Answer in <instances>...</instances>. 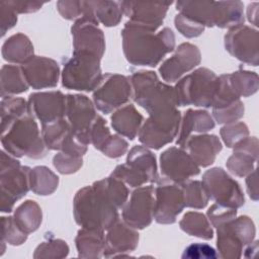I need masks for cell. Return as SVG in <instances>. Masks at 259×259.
Segmentation results:
<instances>
[{
  "label": "cell",
  "mask_w": 259,
  "mask_h": 259,
  "mask_svg": "<svg viewBox=\"0 0 259 259\" xmlns=\"http://www.w3.org/2000/svg\"><path fill=\"white\" fill-rule=\"evenodd\" d=\"M156 183L154 220L162 225L173 224L185 207L181 184L166 177H159Z\"/></svg>",
  "instance_id": "13"
},
{
  "label": "cell",
  "mask_w": 259,
  "mask_h": 259,
  "mask_svg": "<svg viewBox=\"0 0 259 259\" xmlns=\"http://www.w3.org/2000/svg\"><path fill=\"white\" fill-rule=\"evenodd\" d=\"M225 48L230 55L251 66L259 64V33L248 25H238L225 34Z\"/></svg>",
  "instance_id": "15"
},
{
  "label": "cell",
  "mask_w": 259,
  "mask_h": 259,
  "mask_svg": "<svg viewBox=\"0 0 259 259\" xmlns=\"http://www.w3.org/2000/svg\"><path fill=\"white\" fill-rule=\"evenodd\" d=\"M89 4L96 20L104 26H115L120 22L123 15L120 2L97 0L89 1Z\"/></svg>",
  "instance_id": "36"
},
{
  "label": "cell",
  "mask_w": 259,
  "mask_h": 259,
  "mask_svg": "<svg viewBox=\"0 0 259 259\" xmlns=\"http://www.w3.org/2000/svg\"><path fill=\"white\" fill-rule=\"evenodd\" d=\"M98 183L118 209L125 204L130 191L121 180L109 176L98 180Z\"/></svg>",
  "instance_id": "41"
},
{
  "label": "cell",
  "mask_w": 259,
  "mask_h": 259,
  "mask_svg": "<svg viewBox=\"0 0 259 259\" xmlns=\"http://www.w3.org/2000/svg\"><path fill=\"white\" fill-rule=\"evenodd\" d=\"M218 87V76L207 68H198L176 83L174 93L177 106L211 107Z\"/></svg>",
  "instance_id": "6"
},
{
  "label": "cell",
  "mask_w": 259,
  "mask_h": 259,
  "mask_svg": "<svg viewBox=\"0 0 259 259\" xmlns=\"http://www.w3.org/2000/svg\"><path fill=\"white\" fill-rule=\"evenodd\" d=\"M69 254V246L61 239H49L34 250L33 258H64Z\"/></svg>",
  "instance_id": "42"
},
{
  "label": "cell",
  "mask_w": 259,
  "mask_h": 259,
  "mask_svg": "<svg viewBox=\"0 0 259 259\" xmlns=\"http://www.w3.org/2000/svg\"><path fill=\"white\" fill-rule=\"evenodd\" d=\"M30 190L37 195H50L59 185V177L46 166H36L29 173Z\"/></svg>",
  "instance_id": "34"
},
{
  "label": "cell",
  "mask_w": 259,
  "mask_h": 259,
  "mask_svg": "<svg viewBox=\"0 0 259 259\" xmlns=\"http://www.w3.org/2000/svg\"><path fill=\"white\" fill-rule=\"evenodd\" d=\"M14 9L7 1L0 2V18H1V35H5L7 30L12 28L17 22V16Z\"/></svg>",
  "instance_id": "52"
},
{
  "label": "cell",
  "mask_w": 259,
  "mask_h": 259,
  "mask_svg": "<svg viewBox=\"0 0 259 259\" xmlns=\"http://www.w3.org/2000/svg\"><path fill=\"white\" fill-rule=\"evenodd\" d=\"M160 168L164 177L176 183L184 182L200 172L199 166L180 147H170L160 155Z\"/></svg>",
  "instance_id": "18"
},
{
  "label": "cell",
  "mask_w": 259,
  "mask_h": 259,
  "mask_svg": "<svg viewBox=\"0 0 259 259\" xmlns=\"http://www.w3.org/2000/svg\"><path fill=\"white\" fill-rule=\"evenodd\" d=\"M29 110L41 124L49 123L66 116L67 95L61 91L31 93L27 100Z\"/></svg>",
  "instance_id": "20"
},
{
  "label": "cell",
  "mask_w": 259,
  "mask_h": 259,
  "mask_svg": "<svg viewBox=\"0 0 259 259\" xmlns=\"http://www.w3.org/2000/svg\"><path fill=\"white\" fill-rule=\"evenodd\" d=\"M28 234L22 231L14 221L13 217H2L1 218V243L2 252L5 250V243L12 246H19L23 244L27 239Z\"/></svg>",
  "instance_id": "39"
},
{
  "label": "cell",
  "mask_w": 259,
  "mask_h": 259,
  "mask_svg": "<svg viewBox=\"0 0 259 259\" xmlns=\"http://www.w3.org/2000/svg\"><path fill=\"white\" fill-rule=\"evenodd\" d=\"M131 187H140L158 180V167L155 155L145 146L133 147L125 163L117 165L111 175Z\"/></svg>",
  "instance_id": "9"
},
{
  "label": "cell",
  "mask_w": 259,
  "mask_h": 259,
  "mask_svg": "<svg viewBox=\"0 0 259 259\" xmlns=\"http://www.w3.org/2000/svg\"><path fill=\"white\" fill-rule=\"evenodd\" d=\"M128 143L118 135H111L100 148V152L109 158H119L126 153Z\"/></svg>",
  "instance_id": "48"
},
{
  "label": "cell",
  "mask_w": 259,
  "mask_h": 259,
  "mask_svg": "<svg viewBox=\"0 0 259 259\" xmlns=\"http://www.w3.org/2000/svg\"><path fill=\"white\" fill-rule=\"evenodd\" d=\"M144 117L133 104H126L116 109L111 115L113 130L130 140H134L143 124Z\"/></svg>",
  "instance_id": "27"
},
{
  "label": "cell",
  "mask_w": 259,
  "mask_h": 259,
  "mask_svg": "<svg viewBox=\"0 0 259 259\" xmlns=\"http://www.w3.org/2000/svg\"><path fill=\"white\" fill-rule=\"evenodd\" d=\"M133 99L149 115L170 112L176 109L174 88L162 83L154 71H138L130 78Z\"/></svg>",
  "instance_id": "5"
},
{
  "label": "cell",
  "mask_w": 259,
  "mask_h": 259,
  "mask_svg": "<svg viewBox=\"0 0 259 259\" xmlns=\"http://www.w3.org/2000/svg\"><path fill=\"white\" fill-rule=\"evenodd\" d=\"M78 256L81 258H100L105 246L104 231L82 228L75 238Z\"/></svg>",
  "instance_id": "28"
},
{
  "label": "cell",
  "mask_w": 259,
  "mask_h": 259,
  "mask_svg": "<svg viewBox=\"0 0 259 259\" xmlns=\"http://www.w3.org/2000/svg\"><path fill=\"white\" fill-rule=\"evenodd\" d=\"M111 136L109 128L106 125V121L102 116L98 114L96 120L94 121L90 134H89V140L90 144L94 146L95 149L100 150L102 145L105 143V141Z\"/></svg>",
  "instance_id": "50"
},
{
  "label": "cell",
  "mask_w": 259,
  "mask_h": 259,
  "mask_svg": "<svg viewBox=\"0 0 259 259\" xmlns=\"http://www.w3.org/2000/svg\"><path fill=\"white\" fill-rule=\"evenodd\" d=\"M257 169L255 168L251 173L247 175L246 178V185H247V192L251 199L254 201L258 200V187H257Z\"/></svg>",
  "instance_id": "54"
},
{
  "label": "cell",
  "mask_w": 259,
  "mask_h": 259,
  "mask_svg": "<svg viewBox=\"0 0 259 259\" xmlns=\"http://www.w3.org/2000/svg\"><path fill=\"white\" fill-rule=\"evenodd\" d=\"M0 164V209L2 212H11L15 202L30 190L31 168L20 165V162L5 150L1 151Z\"/></svg>",
  "instance_id": "7"
},
{
  "label": "cell",
  "mask_w": 259,
  "mask_h": 259,
  "mask_svg": "<svg viewBox=\"0 0 259 259\" xmlns=\"http://www.w3.org/2000/svg\"><path fill=\"white\" fill-rule=\"evenodd\" d=\"M139 244V233L119 219L107 230L105 235V246L103 256L123 257L126 253L133 252Z\"/></svg>",
  "instance_id": "23"
},
{
  "label": "cell",
  "mask_w": 259,
  "mask_h": 259,
  "mask_svg": "<svg viewBox=\"0 0 259 259\" xmlns=\"http://www.w3.org/2000/svg\"><path fill=\"white\" fill-rule=\"evenodd\" d=\"M218 255L225 259H237L243 254L245 245L233 230L230 221L217 227Z\"/></svg>",
  "instance_id": "30"
},
{
  "label": "cell",
  "mask_w": 259,
  "mask_h": 259,
  "mask_svg": "<svg viewBox=\"0 0 259 259\" xmlns=\"http://www.w3.org/2000/svg\"><path fill=\"white\" fill-rule=\"evenodd\" d=\"M117 210L98 181L79 189L73 200L74 218L82 228L107 231L118 220Z\"/></svg>",
  "instance_id": "2"
},
{
  "label": "cell",
  "mask_w": 259,
  "mask_h": 259,
  "mask_svg": "<svg viewBox=\"0 0 259 259\" xmlns=\"http://www.w3.org/2000/svg\"><path fill=\"white\" fill-rule=\"evenodd\" d=\"M223 142L228 148H233L238 142L249 136V128L246 123L242 121H236L225 124L220 130Z\"/></svg>",
  "instance_id": "45"
},
{
  "label": "cell",
  "mask_w": 259,
  "mask_h": 259,
  "mask_svg": "<svg viewBox=\"0 0 259 259\" xmlns=\"http://www.w3.org/2000/svg\"><path fill=\"white\" fill-rule=\"evenodd\" d=\"M122 51L128 63L135 66H157L175 48V35L169 27L160 31L127 21L121 31Z\"/></svg>",
  "instance_id": "1"
},
{
  "label": "cell",
  "mask_w": 259,
  "mask_h": 259,
  "mask_svg": "<svg viewBox=\"0 0 259 259\" xmlns=\"http://www.w3.org/2000/svg\"><path fill=\"white\" fill-rule=\"evenodd\" d=\"M222 142L215 135H194L190 136L183 149L190 155L193 161L201 167L211 165L217 155L222 151Z\"/></svg>",
  "instance_id": "25"
},
{
  "label": "cell",
  "mask_w": 259,
  "mask_h": 259,
  "mask_svg": "<svg viewBox=\"0 0 259 259\" xmlns=\"http://www.w3.org/2000/svg\"><path fill=\"white\" fill-rule=\"evenodd\" d=\"M98 114L94 103L82 94H68L66 117L74 136L84 145H89L90 130Z\"/></svg>",
  "instance_id": "14"
},
{
  "label": "cell",
  "mask_w": 259,
  "mask_h": 259,
  "mask_svg": "<svg viewBox=\"0 0 259 259\" xmlns=\"http://www.w3.org/2000/svg\"><path fill=\"white\" fill-rule=\"evenodd\" d=\"M100 60L94 55L73 53V56L64 62L61 73L63 87L77 91H94L103 77Z\"/></svg>",
  "instance_id": "8"
},
{
  "label": "cell",
  "mask_w": 259,
  "mask_h": 259,
  "mask_svg": "<svg viewBox=\"0 0 259 259\" xmlns=\"http://www.w3.org/2000/svg\"><path fill=\"white\" fill-rule=\"evenodd\" d=\"M244 104L241 99L221 108H212V118L220 124L236 122L244 115Z\"/></svg>",
  "instance_id": "44"
},
{
  "label": "cell",
  "mask_w": 259,
  "mask_h": 259,
  "mask_svg": "<svg viewBox=\"0 0 259 259\" xmlns=\"http://www.w3.org/2000/svg\"><path fill=\"white\" fill-rule=\"evenodd\" d=\"M13 219L26 234L35 232L42 221L40 206L34 200H25L14 210Z\"/></svg>",
  "instance_id": "32"
},
{
  "label": "cell",
  "mask_w": 259,
  "mask_h": 259,
  "mask_svg": "<svg viewBox=\"0 0 259 259\" xmlns=\"http://www.w3.org/2000/svg\"><path fill=\"white\" fill-rule=\"evenodd\" d=\"M57 8L63 18L77 20L84 14V1L61 0L57 2Z\"/></svg>",
  "instance_id": "51"
},
{
  "label": "cell",
  "mask_w": 259,
  "mask_h": 259,
  "mask_svg": "<svg viewBox=\"0 0 259 259\" xmlns=\"http://www.w3.org/2000/svg\"><path fill=\"white\" fill-rule=\"evenodd\" d=\"M201 182L209 199L215 203L234 208L244 205L245 197L240 184L223 168L214 167L205 171Z\"/></svg>",
  "instance_id": "10"
},
{
  "label": "cell",
  "mask_w": 259,
  "mask_h": 259,
  "mask_svg": "<svg viewBox=\"0 0 259 259\" xmlns=\"http://www.w3.org/2000/svg\"><path fill=\"white\" fill-rule=\"evenodd\" d=\"M30 112L27 101L21 97L5 96L1 99V125Z\"/></svg>",
  "instance_id": "40"
},
{
  "label": "cell",
  "mask_w": 259,
  "mask_h": 259,
  "mask_svg": "<svg viewBox=\"0 0 259 259\" xmlns=\"http://www.w3.org/2000/svg\"><path fill=\"white\" fill-rule=\"evenodd\" d=\"M16 13H31L39 10L44 3L37 1H7Z\"/></svg>",
  "instance_id": "53"
},
{
  "label": "cell",
  "mask_w": 259,
  "mask_h": 259,
  "mask_svg": "<svg viewBox=\"0 0 259 259\" xmlns=\"http://www.w3.org/2000/svg\"><path fill=\"white\" fill-rule=\"evenodd\" d=\"M229 82L239 97L251 96L257 92L259 87L257 73L242 69L229 74Z\"/></svg>",
  "instance_id": "37"
},
{
  "label": "cell",
  "mask_w": 259,
  "mask_h": 259,
  "mask_svg": "<svg viewBox=\"0 0 259 259\" xmlns=\"http://www.w3.org/2000/svg\"><path fill=\"white\" fill-rule=\"evenodd\" d=\"M247 17H248V20L252 24H254L255 26H258V21H257V18H258V2H254V3H251V4L248 5Z\"/></svg>",
  "instance_id": "55"
},
{
  "label": "cell",
  "mask_w": 259,
  "mask_h": 259,
  "mask_svg": "<svg viewBox=\"0 0 259 259\" xmlns=\"http://www.w3.org/2000/svg\"><path fill=\"white\" fill-rule=\"evenodd\" d=\"M155 188L153 185L137 187L122 206L123 222L136 230L149 227L154 219Z\"/></svg>",
  "instance_id": "16"
},
{
  "label": "cell",
  "mask_w": 259,
  "mask_h": 259,
  "mask_svg": "<svg viewBox=\"0 0 259 259\" xmlns=\"http://www.w3.org/2000/svg\"><path fill=\"white\" fill-rule=\"evenodd\" d=\"M176 9L204 27L230 29L244 24L245 20L241 1H177Z\"/></svg>",
  "instance_id": "4"
},
{
  "label": "cell",
  "mask_w": 259,
  "mask_h": 259,
  "mask_svg": "<svg viewBox=\"0 0 259 259\" xmlns=\"http://www.w3.org/2000/svg\"><path fill=\"white\" fill-rule=\"evenodd\" d=\"M29 85L23 75L21 67L4 65L1 68V96H12L27 91Z\"/></svg>",
  "instance_id": "33"
},
{
  "label": "cell",
  "mask_w": 259,
  "mask_h": 259,
  "mask_svg": "<svg viewBox=\"0 0 259 259\" xmlns=\"http://www.w3.org/2000/svg\"><path fill=\"white\" fill-rule=\"evenodd\" d=\"M174 23L177 30L182 35L189 38L199 36L204 31V26L202 24L181 13H178L175 16Z\"/></svg>",
  "instance_id": "47"
},
{
  "label": "cell",
  "mask_w": 259,
  "mask_h": 259,
  "mask_svg": "<svg viewBox=\"0 0 259 259\" xmlns=\"http://www.w3.org/2000/svg\"><path fill=\"white\" fill-rule=\"evenodd\" d=\"M1 53L4 60L22 65L33 57V45L28 36L18 32L4 41Z\"/></svg>",
  "instance_id": "29"
},
{
  "label": "cell",
  "mask_w": 259,
  "mask_h": 259,
  "mask_svg": "<svg viewBox=\"0 0 259 259\" xmlns=\"http://www.w3.org/2000/svg\"><path fill=\"white\" fill-rule=\"evenodd\" d=\"M1 144L3 150L15 158L26 156L32 159H40L48 152L41 133L31 112L1 125Z\"/></svg>",
  "instance_id": "3"
},
{
  "label": "cell",
  "mask_w": 259,
  "mask_h": 259,
  "mask_svg": "<svg viewBox=\"0 0 259 259\" xmlns=\"http://www.w3.org/2000/svg\"><path fill=\"white\" fill-rule=\"evenodd\" d=\"M98 24L92 15H83L75 21L71 27L73 53H85L102 58L105 52V37Z\"/></svg>",
  "instance_id": "17"
},
{
  "label": "cell",
  "mask_w": 259,
  "mask_h": 259,
  "mask_svg": "<svg viewBox=\"0 0 259 259\" xmlns=\"http://www.w3.org/2000/svg\"><path fill=\"white\" fill-rule=\"evenodd\" d=\"M180 229L190 236L209 240L213 237V230L208 219L201 212L188 211L179 222Z\"/></svg>",
  "instance_id": "35"
},
{
  "label": "cell",
  "mask_w": 259,
  "mask_h": 259,
  "mask_svg": "<svg viewBox=\"0 0 259 259\" xmlns=\"http://www.w3.org/2000/svg\"><path fill=\"white\" fill-rule=\"evenodd\" d=\"M233 149V154L226 162L228 170L238 177L247 176L255 169L258 159V139L247 137L238 142Z\"/></svg>",
  "instance_id": "24"
},
{
  "label": "cell",
  "mask_w": 259,
  "mask_h": 259,
  "mask_svg": "<svg viewBox=\"0 0 259 259\" xmlns=\"http://www.w3.org/2000/svg\"><path fill=\"white\" fill-rule=\"evenodd\" d=\"M93 103L102 113L108 114L125 104L133 97L130 78L120 74L107 73L93 91Z\"/></svg>",
  "instance_id": "11"
},
{
  "label": "cell",
  "mask_w": 259,
  "mask_h": 259,
  "mask_svg": "<svg viewBox=\"0 0 259 259\" xmlns=\"http://www.w3.org/2000/svg\"><path fill=\"white\" fill-rule=\"evenodd\" d=\"M20 67L28 85L33 89L53 88L58 85L60 67L53 59L33 56Z\"/></svg>",
  "instance_id": "21"
},
{
  "label": "cell",
  "mask_w": 259,
  "mask_h": 259,
  "mask_svg": "<svg viewBox=\"0 0 259 259\" xmlns=\"http://www.w3.org/2000/svg\"><path fill=\"white\" fill-rule=\"evenodd\" d=\"M215 123L209 112L202 109H187L181 117L176 144L183 149L187 139L193 133H206L214 127Z\"/></svg>",
  "instance_id": "26"
},
{
  "label": "cell",
  "mask_w": 259,
  "mask_h": 259,
  "mask_svg": "<svg viewBox=\"0 0 259 259\" xmlns=\"http://www.w3.org/2000/svg\"><path fill=\"white\" fill-rule=\"evenodd\" d=\"M201 55L199 49L190 42L178 46L173 56L166 59L159 68V73L166 82H176L183 75L200 64Z\"/></svg>",
  "instance_id": "19"
},
{
  "label": "cell",
  "mask_w": 259,
  "mask_h": 259,
  "mask_svg": "<svg viewBox=\"0 0 259 259\" xmlns=\"http://www.w3.org/2000/svg\"><path fill=\"white\" fill-rule=\"evenodd\" d=\"M171 2H141L121 1L122 13L130 18V21L145 25L157 30L163 23Z\"/></svg>",
  "instance_id": "22"
},
{
  "label": "cell",
  "mask_w": 259,
  "mask_h": 259,
  "mask_svg": "<svg viewBox=\"0 0 259 259\" xmlns=\"http://www.w3.org/2000/svg\"><path fill=\"white\" fill-rule=\"evenodd\" d=\"M83 156L74 153L59 151L53 158V165L61 174L77 172L83 165Z\"/></svg>",
  "instance_id": "43"
},
{
  "label": "cell",
  "mask_w": 259,
  "mask_h": 259,
  "mask_svg": "<svg viewBox=\"0 0 259 259\" xmlns=\"http://www.w3.org/2000/svg\"><path fill=\"white\" fill-rule=\"evenodd\" d=\"M184 204L186 207L200 209L207 205L209 197L201 181L186 180L181 182Z\"/></svg>",
  "instance_id": "38"
},
{
  "label": "cell",
  "mask_w": 259,
  "mask_h": 259,
  "mask_svg": "<svg viewBox=\"0 0 259 259\" xmlns=\"http://www.w3.org/2000/svg\"><path fill=\"white\" fill-rule=\"evenodd\" d=\"M180 121L181 113L177 108L163 115L149 116L139 131V141L147 148L159 150L177 137Z\"/></svg>",
  "instance_id": "12"
},
{
  "label": "cell",
  "mask_w": 259,
  "mask_h": 259,
  "mask_svg": "<svg viewBox=\"0 0 259 259\" xmlns=\"http://www.w3.org/2000/svg\"><path fill=\"white\" fill-rule=\"evenodd\" d=\"M40 133L48 150L57 151H61L68 138L73 134L71 125L66 118L41 124Z\"/></svg>",
  "instance_id": "31"
},
{
  "label": "cell",
  "mask_w": 259,
  "mask_h": 259,
  "mask_svg": "<svg viewBox=\"0 0 259 259\" xmlns=\"http://www.w3.org/2000/svg\"><path fill=\"white\" fill-rule=\"evenodd\" d=\"M209 223L214 227H219L237 217V208L213 203L206 212Z\"/></svg>",
  "instance_id": "46"
},
{
  "label": "cell",
  "mask_w": 259,
  "mask_h": 259,
  "mask_svg": "<svg viewBox=\"0 0 259 259\" xmlns=\"http://www.w3.org/2000/svg\"><path fill=\"white\" fill-rule=\"evenodd\" d=\"M183 259H213L219 257L217 251L205 243H193L185 248Z\"/></svg>",
  "instance_id": "49"
}]
</instances>
